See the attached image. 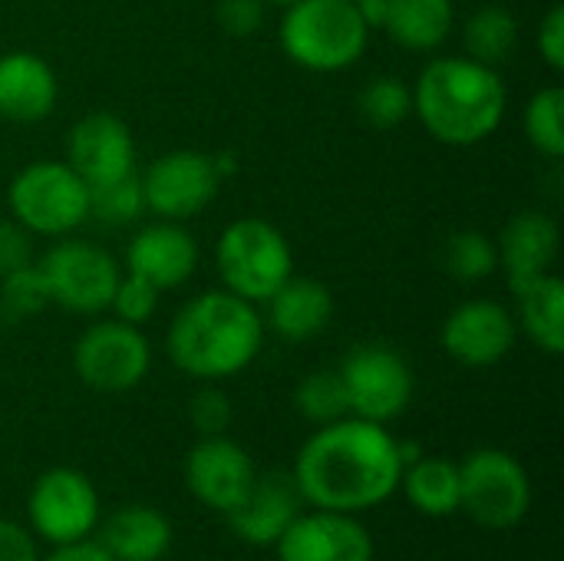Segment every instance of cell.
<instances>
[{"label": "cell", "instance_id": "obj_1", "mask_svg": "<svg viewBox=\"0 0 564 561\" xmlns=\"http://www.w3.org/2000/svg\"><path fill=\"white\" fill-rule=\"evenodd\" d=\"M403 479L397 440L383 423L344 417L321 427L294 460L304 503L327 513H364L387 503Z\"/></svg>", "mask_w": 564, "mask_h": 561}, {"label": "cell", "instance_id": "obj_2", "mask_svg": "<svg viewBox=\"0 0 564 561\" xmlns=\"http://www.w3.org/2000/svg\"><path fill=\"white\" fill-rule=\"evenodd\" d=\"M264 321L258 304L231 291H205L182 304L165 334L169 360L192 380L218 384L238 377L261 354Z\"/></svg>", "mask_w": 564, "mask_h": 561}, {"label": "cell", "instance_id": "obj_3", "mask_svg": "<svg viewBox=\"0 0 564 561\" xmlns=\"http://www.w3.org/2000/svg\"><path fill=\"white\" fill-rule=\"evenodd\" d=\"M509 93L499 69L469 56H436L413 83V116L456 149L486 142L506 119Z\"/></svg>", "mask_w": 564, "mask_h": 561}, {"label": "cell", "instance_id": "obj_4", "mask_svg": "<svg viewBox=\"0 0 564 561\" xmlns=\"http://www.w3.org/2000/svg\"><path fill=\"white\" fill-rule=\"evenodd\" d=\"M370 30L354 0H297L284 7L281 46L311 73H340L364 56Z\"/></svg>", "mask_w": 564, "mask_h": 561}, {"label": "cell", "instance_id": "obj_5", "mask_svg": "<svg viewBox=\"0 0 564 561\" xmlns=\"http://www.w3.org/2000/svg\"><path fill=\"white\" fill-rule=\"evenodd\" d=\"M215 265L225 291L238 294L241 301L264 304L294 274V251L281 228L248 215L218 235Z\"/></svg>", "mask_w": 564, "mask_h": 561}, {"label": "cell", "instance_id": "obj_6", "mask_svg": "<svg viewBox=\"0 0 564 561\" xmlns=\"http://www.w3.org/2000/svg\"><path fill=\"white\" fill-rule=\"evenodd\" d=\"M10 218L36 238H66L89 222V185L56 159L20 169L7 188Z\"/></svg>", "mask_w": 564, "mask_h": 561}, {"label": "cell", "instance_id": "obj_7", "mask_svg": "<svg viewBox=\"0 0 564 561\" xmlns=\"http://www.w3.org/2000/svg\"><path fill=\"white\" fill-rule=\"evenodd\" d=\"M459 509L482 529H516L532 509L525 466L506 450H476L459 463Z\"/></svg>", "mask_w": 564, "mask_h": 561}, {"label": "cell", "instance_id": "obj_8", "mask_svg": "<svg viewBox=\"0 0 564 561\" xmlns=\"http://www.w3.org/2000/svg\"><path fill=\"white\" fill-rule=\"evenodd\" d=\"M50 304L69 311V314H102L109 311V301L116 294V284L122 278L119 261L83 238H56V245L46 248V255L36 261Z\"/></svg>", "mask_w": 564, "mask_h": 561}, {"label": "cell", "instance_id": "obj_9", "mask_svg": "<svg viewBox=\"0 0 564 561\" xmlns=\"http://www.w3.org/2000/svg\"><path fill=\"white\" fill-rule=\"evenodd\" d=\"M152 367V347L142 327L126 321H96L73 344V370L96 393H129Z\"/></svg>", "mask_w": 564, "mask_h": 561}, {"label": "cell", "instance_id": "obj_10", "mask_svg": "<svg viewBox=\"0 0 564 561\" xmlns=\"http://www.w3.org/2000/svg\"><path fill=\"white\" fill-rule=\"evenodd\" d=\"M139 182L145 195V212L162 222L185 225L215 202L225 179L215 165V155L198 149H172L165 155H155Z\"/></svg>", "mask_w": 564, "mask_h": 561}, {"label": "cell", "instance_id": "obj_11", "mask_svg": "<svg viewBox=\"0 0 564 561\" xmlns=\"http://www.w3.org/2000/svg\"><path fill=\"white\" fill-rule=\"evenodd\" d=\"M30 529L50 546H73L96 532L99 496L86 473L73 466L46 470L26 496Z\"/></svg>", "mask_w": 564, "mask_h": 561}, {"label": "cell", "instance_id": "obj_12", "mask_svg": "<svg viewBox=\"0 0 564 561\" xmlns=\"http://www.w3.org/2000/svg\"><path fill=\"white\" fill-rule=\"evenodd\" d=\"M337 374L347 390L350 417L387 427L413 400V370L393 347L360 344L344 357Z\"/></svg>", "mask_w": 564, "mask_h": 561}, {"label": "cell", "instance_id": "obj_13", "mask_svg": "<svg viewBox=\"0 0 564 561\" xmlns=\"http://www.w3.org/2000/svg\"><path fill=\"white\" fill-rule=\"evenodd\" d=\"M251 456L228 436H202L185 456V489L205 509L228 516L254 486Z\"/></svg>", "mask_w": 564, "mask_h": 561}, {"label": "cell", "instance_id": "obj_14", "mask_svg": "<svg viewBox=\"0 0 564 561\" xmlns=\"http://www.w3.org/2000/svg\"><path fill=\"white\" fill-rule=\"evenodd\" d=\"M519 324L499 301L473 298L449 311L443 324V350L463 367H492L516 347Z\"/></svg>", "mask_w": 564, "mask_h": 561}, {"label": "cell", "instance_id": "obj_15", "mask_svg": "<svg viewBox=\"0 0 564 561\" xmlns=\"http://www.w3.org/2000/svg\"><path fill=\"white\" fill-rule=\"evenodd\" d=\"M66 165L93 188L135 172V139L112 112H86L66 139Z\"/></svg>", "mask_w": 564, "mask_h": 561}, {"label": "cell", "instance_id": "obj_16", "mask_svg": "<svg viewBox=\"0 0 564 561\" xmlns=\"http://www.w3.org/2000/svg\"><path fill=\"white\" fill-rule=\"evenodd\" d=\"M198 268V241L182 222L142 225L126 245V274L149 281L159 291L182 288Z\"/></svg>", "mask_w": 564, "mask_h": 561}, {"label": "cell", "instance_id": "obj_17", "mask_svg": "<svg viewBox=\"0 0 564 561\" xmlns=\"http://www.w3.org/2000/svg\"><path fill=\"white\" fill-rule=\"evenodd\" d=\"M278 561H373L370 532L347 513L297 516L278 539Z\"/></svg>", "mask_w": 564, "mask_h": 561}, {"label": "cell", "instance_id": "obj_18", "mask_svg": "<svg viewBox=\"0 0 564 561\" xmlns=\"http://www.w3.org/2000/svg\"><path fill=\"white\" fill-rule=\"evenodd\" d=\"M301 503L304 496L294 476H258L248 496L228 513V526L241 542L271 549L301 516Z\"/></svg>", "mask_w": 564, "mask_h": 561}, {"label": "cell", "instance_id": "obj_19", "mask_svg": "<svg viewBox=\"0 0 564 561\" xmlns=\"http://www.w3.org/2000/svg\"><path fill=\"white\" fill-rule=\"evenodd\" d=\"M496 248L499 271H506L509 288L519 291L532 278L552 271L562 248V231L558 222L545 212H519L496 238Z\"/></svg>", "mask_w": 564, "mask_h": 561}, {"label": "cell", "instance_id": "obj_20", "mask_svg": "<svg viewBox=\"0 0 564 561\" xmlns=\"http://www.w3.org/2000/svg\"><path fill=\"white\" fill-rule=\"evenodd\" d=\"M59 83L53 66L30 53L10 50L0 56V116L10 122H40L53 112Z\"/></svg>", "mask_w": 564, "mask_h": 561}, {"label": "cell", "instance_id": "obj_21", "mask_svg": "<svg viewBox=\"0 0 564 561\" xmlns=\"http://www.w3.org/2000/svg\"><path fill=\"white\" fill-rule=\"evenodd\" d=\"M268 317H261L281 341L301 344L317 337L334 317V294L317 278L291 274L268 301Z\"/></svg>", "mask_w": 564, "mask_h": 561}, {"label": "cell", "instance_id": "obj_22", "mask_svg": "<svg viewBox=\"0 0 564 561\" xmlns=\"http://www.w3.org/2000/svg\"><path fill=\"white\" fill-rule=\"evenodd\" d=\"M96 542L116 561H162L172 549V522L152 506H126L102 522Z\"/></svg>", "mask_w": 564, "mask_h": 561}, {"label": "cell", "instance_id": "obj_23", "mask_svg": "<svg viewBox=\"0 0 564 561\" xmlns=\"http://www.w3.org/2000/svg\"><path fill=\"white\" fill-rule=\"evenodd\" d=\"M456 7L453 0H383L380 26L387 36L406 50L430 53L443 46L453 33Z\"/></svg>", "mask_w": 564, "mask_h": 561}, {"label": "cell", "instance_id": "obj_24", "mask_svg": "<svg viewBox=\"0 0 564 561\" xmlns=\"http://www.w3.org/2000/svg\"><path fill=\"white\" fill-rule=\"evenodd\" d=\"M519 301V324L529 334V341L558 357L564 350V281L549 271L512 291Z\"/></svg>", "mask_w": 564, "mask_h": 561}, {"label": "cell", "instance_id": "obj_25", "mask_svg": "<svg viewBox=\"0 0 564 561\" xmlns=\"http://www.w3.org/2000/svg\"><path fill=\"white\" fill-rule=\"evenodd\" d=\"M400 486L416 513L430 519H446L459 513V463L443 456H420L403 470Z\"/></svg>", "mask_w": 564, "mask_h": 561}, {"label": "cell", "instance_id": "obj_26", "mask_svg": "<svg viewBox=\"0 0 564 561\" xmlns=\"http://www.w3.org/2000/svg\"><path fill=\"white\" fill-rule=\"evenodd\" d=\"M463 43H466L469 60L499 69L506 60H512V53L519 46V20H516V13L509 7L486 3L466 20Z\"/></svg>", "mask_w": 564, "mask_h": 561}, {"label": "cell", "instance_id": "obj_27", "mask_svg": "<svg viewBox=\"0 0 564 561\" xmlns=\"http://www.w3.org/2000/svg\"><path fill=\"white\" fill-rule=\"evenodd\" d=\"M522 129L532 142L549 159L564 155V89L562 86H545L525 103Z\"/></svg>", "mask_w": 564, "mask_h": 561}, {"label": "cell", "instance_id": "obj_28", "mask_svg": "<svg viewBox=\"0 0 564 561\" xmlns=\"http://www.w3.org/2000/svg\"><path fill=\"white\" fill-rule=\"evenodd\" d=\"M357 109L367 126L393 129V126L406 122V116H413V86H406V79H400V76H373L360 89Z\"/></svg>", "mask_w": 564, "mask_h": 561}, {"label": "cell", "instance_id": "obj_29", "mask_svg": "<svg viewBox=\"0 0 564 561\" xmlns=\"http://www.w3.org/2000/svg\"><path fill=\"white\" fill-rule=\"evenodd\" d=\"M443 265L456 281H486L499 271V248L496 238L486 231H456L443 248Z\"/></svg>", "mask_w": 564, "mask_h": 561}, {"label": "cell", "instance_id": "obj_30", "mask_svg": "<svg viewBox=\"0 0 564 561\" xmlns=\"http://www.w3.org/2000/svg\"><path fill=\"white\" fill-rule=\"evenodd\" d=\"M294 407L304 420L317 423V427H327L334 420H344L350 417V407H347V390H344V380L337 370H314L307 374L297 390H294Z\"/></svg>", "mask_w": 564, "mask_h": 561}, {"label": "cell", "instance_id": "obj_31", "mask_svg": "<svg viewBox=\"0 0 564 561\" xmlns=\"http://www.w3.org/2000/svg\"><path fill=\"white\" fill-rule=\"evenodd\" d=\"M145 212V195H142V182L139 172H129L122 179L102 182L89 188V218L122 228L139 222V215Z\"/></svg>", "mask_w": 564, "mask_h": 561}, {"label": "cell", "instance_id": "obj_32", "mask_svg": "<svg viewBox=\"0 0 564 561\" xmlns=\"http://www.w3.org/2000/svg\"><path fill=\"white\" fill-rule=\"evenodd\" d=\"M43 308H50V291H46V281H43L36 261L0 278V311L7 317L20 321V317H30Z\"/></svg>", "mask_w": 564, "mask_h": 561}, {"label": "cell", "instance_id": "obj_33", "mask_svg": "<svg viewBox=\"0 0 564 561\" xmlns=\"http://www.w3.org/2000/svg\"><path fill=\"white\" fill-rule=\"evenodd\" d=\"M159 298H162L159 288H152L149 281H142V278L122 271V278H119V284H116V294H112V301H109V311L116 314V321H126V324H132V327H142V324H149V321L155 317Z\"/></svg>", "mask_w": 564, "mask_h": 561}, {"label": "cell", "instance_id": "obj_34", "mask_svg": "<svg viewBox=\"0 0 564 561\" xmlns=\"http://www.w3.org/2000/svg\"><path fill=\"white\" fill-rule=\"evenodd\" d=\"M188 420L202 436H225L231 427V400L215 384H205L188 400Z\"/></svg>", "mask_w": 564, "mask_h": 561}, {"label": "cell", "instance_id": "obj_35", "mask_svg": "<svg viewBox=\"0 0 564 561\" xmlns=\"http://www.w3.org/2000/svg\"><path fill=\"white\" fill-rule=\"evenodd\" d=\"M264 0H218V23L228 36H254L264 26Z\"/></svg>", "mask_w": 564, "mask_h": 561}, {"label": "cell", "instance_id": "obj_36", "mask_svg": "<svg viewBox=\"0 0 564 561\" xmlns=\"http://www.w3.org/2000/svg\"><path fill=\"white\" fill-rule=\"evenodd\" d=\"M30 261H33V235L10 215H0V278Z\"/></svg>", "mask_w": 564, "mask_h": 561}, {"label": "cell", "instance_id": "obj_37", "mask_svg": "<svg viewBox=\"0 0 564 561\" xmlns=\"http://www.w3.org/2000/svg\"><path fill=\"white\" fill-rule=\"evenodd\" d=\"M539 53L549 63V69L562 73L564 69V7L555 3L542 23H539Z\"/></svg>", "mask_w": 564, "mask_h": 561}, {"label": "cell", "instance_id": "obj_38", "mask_svg": "<svg viewBox=\"0 0 564 561\" xmlns=\"http://www.w3.org/2000/svg\"><path fill=\"white\" fill-rule=\"evenodd\" d=\"M0 561H40L33 536L7 519H0Z\"/></svg>", "mask_w": 564, "mask_h": 561}, {"label": "cell", "instance_id": "obj_39", "mask_svg": "<svg viewBox=\"0 0 564 561\" xmlns=\"http://www.w3.org/2000/svg\"><path fill=\"white\" fill-rule=\"evenodd\" d=\"M40 561H116L99 542H89V539H83V542H73V546H56L46 559Z\"/></svg>", "mask_w": 564, "mask_h": 561}, {"label": "cell", "instance_id": "obj_40", "mask_svg": "<svg viewBox=\"0 0 564 561\" xmlns=\"http://www.w3.org/2000/svg\"><path fill=\"white\" fill-rule=\"evenodd\" d=\"M354 3L360 7V13L367 17L370 26H380V3H383V0H354Z\"/></svg>", "mask_w": 564, "mask_h": 561}, {"label": "cell", "instance_id": "obj_41", "mask_svg": "<svg viewBox=\"0 0 564 561\" xmlns=\"http://www.w3.org/2000/svg\"><path fill=\"white\" fill-rule=\"evenodd\" d=\"M264 3H268V7H271V3H274V7H291V3H297V0H264Z\"/></svg>", "mask_w": 564, "mask_h": 561}]
</instances>
